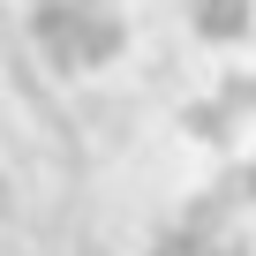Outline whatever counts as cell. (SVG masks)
Segmentation results:
<instances>
[{
	"label": "cell",
	"mask_w": 256,
	"mask_h": 256,
	"mask_svg": "<svg viewBox=\"0 0 256 256\" xmlns=\"http://www.w3.org/2000/svg\"><path fill=\"white\" fill-rule=\"evenodd\" d=\"M196 30L204 38H248V0H204V8H196Z\"/></svg>",
	"instance_id": "3957f363"
},
{
	"label": "cell",
	"mask_w": 256,
	"mask_h": 256,
	"mask_svg": "<svg viewBox=\"0 0 256 256\" xmlns=\"http://www.w3.org/2000/svg\"><path fill=\"white\" fill-rule=\"evenodd\" d=\"M0 256H106L83 151L8 46H0Z\"/></svg>",
	"instance_id": "6da1fadb"
},
{
	"label": "cell",
	"mask_w": 256,
	"mask_h": 256,
	"mask_svg": "<svg viewBox=\"0 0 256 256\" xmlns=\"http://www.w3.org/2000/svg\"><path fill=\"white\" fill-rule=\"evenodd\" d=\"M30 60L53 76H98L128 53V16L113 0H30Z\"/></svg>",
	"instance_id": "7a4b0ae2"
}]
</instances>
